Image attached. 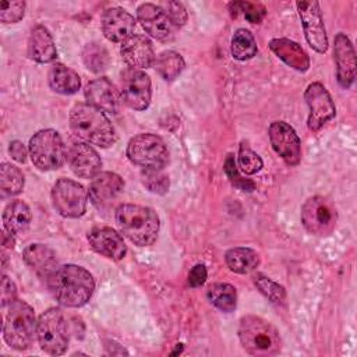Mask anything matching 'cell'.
I'll use <instances>...</instances> for the list:
<instances>
[{"label": "cell", "instance_id": "obj_1", "mask_svg": "<svg viewBox=\"0 0 357 357\" xmlns=\"http://www.w3.org/2000/svg\"><path fill=\"white\" fill-rule=\"evenodd\" d=\"M46 280L53 297L70 308L86 304L95 290L92 275L85 268L73 264L57 266Z\"/></svg>", "mask_w": 357, "mask_h": 357}, {"label": "cell", "instance_id": "obj_2", "mask_svg": "<svg viewBox=\"0 0 357 357\" xmlns=\"http://www.w3.org/2000/svg\"><path fill=\"white\" fill-rule=\"evenodd\" d=\"M116 225L120 233L139 247L152 245L159 233V218L152 208L121 204L116 209Z\"/></svg>", "mask_w": 357, "mask_h": 357}, {"label": "cell", "instance_id": "obj_3", "mask_svg": "<svg viewBox=\"0 0 357 357\" xmlns=\"http://www.w3.org/2000/svg\"><path fill=\"white\" fill-rule=\"evenodd\" d=\"M70 127L78 138L100 148H109L117 139L114 127L105 113L88 103H78L71 109Z\"/></svg>", "mask_w": 357, "mask_h": 357}, {"label": "cell", "instance_id": "obj_4", "mask_svg": "<svg viewBox=\"0 0 357 357\" xmlns=\"http://www.w3.org/2000/svg\"><path fill=\"white\" fill-rule=\"evenodd\" d=\"M238 339L244 350L251 356H275L282 349L278 329L269 321L257 315H245L240 319Z\"/></svg>", "mask_w": 357, "mask_h": 357}, {"label": "cell", "instance_id": "obj_5", "mask_svg": "<svg viewBox=\"0 0 357 357\" xmlns=\"http://www.w3.org/2000/svg\"><path fill=\"white\" fill-rule=\"evenodd\" d=\"M38 322L33 308L22 300H14L8 304L3 326V337L8 346L15 350H26L36 337Z\"/></svg>", "mask_w": 357, "mask_h": 357}, {"label": "cell", "instance_id": "obj_6", "mask_svg": "<svg viewBox=\"0 0 357 357\" xmlns=\"http://www.w3.org/2000/svg\"><path fill=\"white\" fill-rule=\"evenodd\" d=\"M36 337L40 349L47 354L60 356L67 350L68 321L60 308H49L39 317Z\"/></svg>", "mask_w": 357, "mask_h": 357}, {"label": "cell", "instance_id": "obj_7", "mask_svg": "<svg viewBox=\"0 0 357 357\" xmlns=\"http://www.w3.org/2000/svg\"><path fill=\"white\" fill-rule=\"evenodd\" d=\"M29 156L40 170H54L64 165L67 152L60 134L52 128L40 130L29 139Z\"/></svg>", "mask_w": 357, "mask_h": 357}, {"label": "cell", "instance_id": "obj_8", "mask_svg": "<svg viewBox=\"0 0 357 357\" xmlns=\"http://www.w3.org/2000/svg\"><path fill=\"white\" fill-rule=\"evenodd\" d=\"M128 159L142 169H163L169 162V152L163 139L155 134H138L127 145Z\"/></svg>", "mask_w": 357, "mask_h": 357}, {"label": "cell", "instance_id": "obj_9", "mask_svg": "<svg viewBox=\"0 0 357 357\" xmlns=\"http://www.w3.org/2000/svg\"><path fill=\"white\" fill-rule=\"evenodd\" d=\"M337 222V212L333 204L321 197H310L301 206V223L314 236L331 234Z\"/></svg>", "mask_w": 357, "mask_h": 357}, {"label": "cell", "instance_id": "obj_10", "mask_svg": "<svg viewBox=\"0 0 357 357\" xmlns=\"http://www.w3.org/2000/svg\"><path fill=\"white\" fill-rule=\"evenodd\" d=\"M52 201L56 211L66 218H79L86 211L88 192L71 178H59L52 190Z\"/></svg>", "mask_w": 357, "mask_h": 357}, {"label": "cell", "instance_id": "obj_11", "mask_svg": "<svg viewBox=\"0 0 357 357\" xmlns=\"http://www.w3.org/2000/svg\"><path fill=\"white\" fill-rule=\"evenodd\" d=\"M304 99L310 109L307 126L311 131H318L336 114L335 103L321 82H312L304 92Z\"/></svg>", "mask_w": 357, "mask_h": 357}, {"label": "cell", "instance_id": "obj_12", "mask_svg": "<svg viewBox=\"0 0 357 357\" xmlns=\"http://www.w3.org/2000/svg\"><path fill=\"white\" fill-rule=\"evenodd\" d=\"M151 78L141 70L127 68L121 74V98L134 110H145L151 103Z\"/></svg>", "mask_w": 357, "mask_h": 357}, {"label": "cell", "instance_id": "obj_13", "mask_svg": "<svg viewBox=\"0 0 357 357\" xmlns=\"http://www.w3.org/2000/svg\"><path fill=\"white\" fill-rule=\"evenodd\" d=\"M297 13L301 18L308 45L318 53L328 50V36L319 4L317 1H297Z\"/></svg>", "mask_w": 357, "mask_h": 357}, {"label": "cell", "instance_id": "obj_14", "mask_svg": "<svg viewBox=\"0 0 357 357\" xmlns=\"http://www.w3.org/2000/svg\"><path fill=\"white\" fill-rule=\"evenodd\" d=\"M269 141L286 165L296 166L301 160V142L294 128L286 121H273L269 126Z\"/></svg>", "mask_w": 357, "mask_h": 357}, {"label": "cell", "instance_id": "obj_15", "mask_svg": "<svg viewBox=\"0 0 357 357\" xmlns=\"http://www.w3.org/2000/svg\"><path fill=\"white\" fill-rule=\"evenodd\" d=\"M137 17L142 28L158 40H169L174 33L176 26L160 6L144 3L137 8Z\"/></svg>", "mask_w": 357, "mask_h": 357}, {"label": "cell", "instance_id": "obj_16", "mask_svg": "<svg viewBox=\"0 0 357 357\" xmlns=\"http://www.w3.org/2000/svg\"><path fill=\"white\" fill-rule=\"evenodd\" d=\"M333 59L336 64V78L342 88L347 89L351 86L356 78V53L350 39L343 33L335 36L333 43Z\"/></svg>", "mask_w": 357, "mask_h": 357}, {"label": "cell", "instance_id": "obj_17", "mask_svg": "<svg viewBox=\"0 0 357 357\" xmlns=\"http://www.w3.org/2000/svg\"><path fill=\"white\" fill-rule=\"evenodd\" d=\"M84 93L88 105L99 109L100 112L117 113L120 109V93L112 81H109L106 77H100L88 82Z\"/></svg>", "mask_w": 357, "mask_h": 357}, {"label": "cell", "instance_id": "obj_18", "mask_svg": "<svg viewBox=\"0 0 357 357\" xmlns=\"http://www.w3.org/2000/svg\"><path fill=\"white\" fill-rule=\"evenodd\" d=\"M88 243L91 248L114 261H120L127 254V245L123 237L112 227H95L88 233Z\"/></svg>", "mask_w": 357, "mask_h": 357}, {"label": "cell", "instance_id": "obj_19", "mask_svg": "<svg viewBox=\"0 0 357 357\" xmlns=\"http://www.w3.org/2000/svg\"><path fill=\"white\" fill-rule=\"evenodd\" d=\"M68 165L73 173L82 178H93L102 169V160L98 152L84 142H75L67 152Z\"/></svg>", "mask_w": 357, "mask_h": 357}, {"label": "cell", "instance_id": "obj_20", "mask_svg": "<svg viewBox=\"0 0 357 357\" xmlns=\"http://www.w3.org/2000/svg\"><path fill=\"white\" fill-rule=\"evenodd\" d=\"M100 25L106 39L114 43H123L132 35L135 20L124 8L113 7L103 13Z\"/></svg>", "mask_w": 357, "mask_h": 357}, {"label": "cell", "instance_id": "obj_21", "mask_svg": "<svg viewBox=\"0 0 357 357\" xmlns=\"http://www.w3.org/2000/svg\"><path fill=\"white\" fill-rule=\"evenodd\" d=\"M123 188L124 181L119 174L112 172H100L93 177L89 185L88 197L95 206L105 208L121 194Z\"/></svg>", "mask_w": 357, "mask_h": 357}, {"label": "cell", "instance_id": "obj_22", "mask_svg": "<svg viewBox=\"0 0 357 357\" xmlns=\"http://www.w3.org/2000/svg\"><path fill=\"white\" fill-rule=\"evenodd\" d=\"M120 54L130 68H149L155 64V52L151 40L144 35H131L121 43Z\"/></svg>", "mask_w": 357, "mask_h": 357}, {"label": "cell", "instance_id": "obj_23", "mask_svg": "<svg viewBox=\"0 0 357 357\" xmlns=\"http://www.w3.org/2000/svg\"><path fill=\"white\" fill-rule=\"evenodd\" d=\"M22 258H24V262L40 278L47 279L53 273V271L57 268L56 252L45 244H39V243L29 244L24 250Z\"/></svg>", "mask_w": 357, "mask_h": 357}, {"label": "cell", "instance_id": "obj_24", "mask_svg": "<svg viewBox=\"0 0 357 357\" xmlns=\"http://www.w3.org/2000/svg\"><path fill=\"white\" fill-rule=\"evenodd\" d=\"M269 49L289 67L304 73L310 67V57L305 50L294 40L287 38H276L269 42Z\"/></svg>", "mask_w": 357, "mask_h": 357}, {"label": "cell", "instance_id": "obj_25", "mask_svg": "<svg viewBox=\"0 0 357 357\" xmlns=\"http://www.w3.org/2000/svg\"><path fill=\"white\" fill-rule=\"evenodd\" d=\"M28 56L38 63H50L57 57L54 40L43 25L32 28L28 40Z\"/></svg>", "mask_w": 357, "mask_h": 357}, {"label": "cell", "instance_id": "obj_26", "mask_svg": "<svg viewBox=\"0 0 357 357\" xmlns=\"http://www.w3.org/2000/svg\"><path fill=\"white\" fill-rule=\"evenodd\" d=\"M50 88L61 95H73L81 86L79 75L64 64H53L47 74Z\"/></svg>", "mask_w": 357, "mask_h": 357}, {"label": "cell", "instance_id": "obj_27", "mask_svg": "<svg viewBox=\"0 0 357 357\" xmlns=\"http://www.w3.org/2000/svg\"><path fill=\"white\" fill-rule=\"evenodd\" d=\"M31 218V209L24 201H11L3 212L4 229L14 236L24 233L29 227Z\"/></svg>", "mask_w": 357, "mask_h": 357}, {"label": "cell", "instance_id": "obj_28", "mask_svg": "<svg viewBox=\"0 0 357 357\" xmlns=\"http://www.w3.org/2000/svg\"><path fill=\"white\" fill-rule=\"evenodd\" d=\"M225 259L229 269L240 275L250 273L259 265V255L247 247H236L229 250L225 255Z\"/></svg>", "mask_w": 357, "mask_h": 357}, {"label": "cell", "instance_id": "obj_29", "mask_svg": "<svg viewBox=\"0 0 357 357\" xmlns=\"http://www.w3.org/2000/svg\"><path fill=\"white\" fill-rule=\"evenodd\" d=\"M206 297L218 310L231 312L237 305L236 289L229 283H213L206 290Z\"/></svg>", "mask_w": 357, "mask_h": 357}, {"label": "cell", "instance_id": "obj_30", "mask_svg": "<svg viewBox=\"0 0 357 357\" xmlns=\"http://www.w3.org/2000/svg\"><path fill=\"white\" fill-rule=\"evenodd\" d=\"M155 68L165 81L176 79L184 70V59L174 50H165L155 59Z\"/></svg>", "mask_w": 357, "mask_h": 357}, {"label": "cell", "instance_id": "obj_31", "mask_svg": "<svg viewBox=\"0 0 357 357\" xmlns=\"http://www.w3.org/2000/svg\"><path fill=\"white\" fill-rule=\"evenodd\" d=\"M258 52L257 42L248 29L240 28L231 38V56L237 60L252 59Z\"/></svg>", "mask_w": 357, "mask_h": 357}, {"label": "cell", "instance_id": "obj_32", "mask_svg": "<svg viewBox=\"0 0 357 357\" xmlns=\"http://www.w3.org/2000/svg\"><path fill=\"white\" fill-rule=\"evenodd\" d=\"M0 187L6 195L20 194L24 188L22 172L11 163H1V166H0Z\"/></svg>", "mask_w": 357, "mask_h": 357}, {"label": "cell", "instance_id": "obj_33", "mask_svg": "<svg viewBox=\"0 0 357 357\" xmlns=\"http://www.w3.org/2000/svg\"><path fill=\"white\" fill-rule=\"evenodd\" d=\"M82 59H84L86 68L93 73H100V71L106 70L109 66V60H110L107 50L102 45L95 43V42L88 43L84 47Z\"/></svg>", "mask_w": 357, "mask_h": 357}, {"label": "cell", "instance_id": "obj_34", "mask_svg": "<svg viewBox=\"0 0 357 357\" xmlns=\"http://www.w3.org/2000/svg\"><path fill=\"white\" fill-rule=\"evenodd\" d=\"M141 181L148 191L159 195L166 194L170 187L169 176L165 174L162 169H142Z\"/></svg>", "mask_w": 357, "mask_h": 357}, {"label": "cell", "instance_id": "obj_35", "mask_svg": "<svg viewBox=\"0 0 357 357\" xmlns=\"http://www.w3.org/2000/svg\"><path fill=\"white\" fill-rule=\"evenodd\" d=\"M254 284L257 286V289L269 300L272 301L273 304H280L284 301L286 298V291H284V287L280 286L279 283L271 280L269 278L261 275V273H257L254 278Z\"/></svg>", "mask_w": 357, "mask_h": 357}, {"label": "cell", "instance_id": "obj_36", "mask_svg": "<svg viewBox=\"0 0 357 357\" xmlns=\"http://www.w3.org/2000/svg\"><path fill=\"white\" fill-rule=\"evenodd\" d=\"M262 159L254 152L247 142H241L238 148V167L245 174H255L262 169Z\"/></svg>", "mask_w": 357, "mask_h": 357}, {"label": "cell", "instance_id": "obj_37", "mask_svg": "<svg viewBox=\"0 0 357 357\" xmlns=\"http://www.w3.org/2000/svg\"><path fill=\"white\" fill-rule=\"evenodd\" d=\"M25 13V3L21 0H3L0 3V21L4 24H14L22 20Z\"/></svg>", "mask_w": 357, "mask_h": 357}, {"label": "cell", "instance_id": "obj_38", "mask_svg": "<svg viewBox=\"0 0 357 357\" xmlns=\"http://www.w3.org/2000/svg\"><path fill=\"white\" fill-rule=\"evenodd\" d=\"M230 10L234 11H241L245 20L251 24H259L264 17H265V7L258 4V3H251V1H236L230 3Z\"/></svg>", "mask_w": 357, "mask_h": 357}, {"label": "cell", "instance_id": "obj_39", "mask_svg": "<svg viewBox=\"0 0 357 357\" xmlns=\"http://www.w3.org/2000/svg\"><path fill=\"white\" fill-rule=\"evenodd\" d=\"M160 7L166 11V14L169 15L170 21L173 22V25L176 28L183 26L187 22V18H188L187 10H185V7L181 3H178V1H167V3H163Z\"/></svg>", "mask_w": 357, "mask_h": 357}, {"label": "cell", "instance_id": "obj_40", "mask_svg": "<svg viewBox=\"0 0 357 357\" xmlns=\"http://www.w3.org/2000/svg\"><path fill=\"white\" fill-rule=\"evenodd\" d=\"M225 172H226V174L229 176V178L233 181V184L234 185H237V187H240L241 190H247V191H251V190H254V184L251 183V181H247V180H244V178H241L240 176H238V173H237V169H236V165H234V160H233V158H231V155H229L227 156V159H226V163H225Z\"/></svg>", "mask_w": 357, "mask_h": 357}, {"label": "cell", "instance_id": "obj_41", "mask_svg": "<svg viewBox=\"0 0 357 357\" xmlns=\"http://www.w3.org/2000/svg\"><path fill=\"white\" fill-rule=\"evenodd\" d=\"M0 296H1V305L3 307L11 304L17 298V287H15L14 282L8 276H6V275L1 276V291H0Z\"/></svg>", "mask_w": 357, "mask_h": 357}, {"label": "cell", "instance_id": "obj_42", "mask_svg": "<svg viewBox=\"0 0 357 357\" xmlns=\"http://www.w3.org/2000/svg\"><path fill=\"white\" fill-rule=\"evenodd\" d=\"M206 276H208V272H206L205 265H202V264L194 265L191 268V271L188 272V284L191 287H199L205 283Z\"/></svg>", "mask_w": 357, "mask_h": 357}, {"label": "cell", "instance_id": "obj_43", "mask_svg": "<svg viewBox=\"0 0 357 357\" xmlns=\"http://www.w3.org/2000/svg\"><path fill=\"white\" fill-rule=\"evenodd\" d=\"M8 152L11 158L20 163H24L26 160V148L21 141H11L8 146Z\"/></svg>", "mask_w": 357, "mask_h": 357}, {"label": "cell", "instance_id": "obj_44", "mask_svg": "<svg viewBox=\"0 0 357 357\" xmlns=\"http://www.w3.org/2000/svg\"><path fill=\"white\" fill-rule=\"evenodd\" d=\"M3 245L7 247V248H13L14 247V234H11L10 231H7L6 229L3 230Z\"/></svg>", "mask_w": 357, "mask_h": 357}]
</instances>
